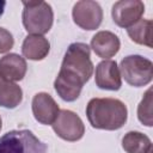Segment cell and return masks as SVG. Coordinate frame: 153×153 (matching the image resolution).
Returning <instances> with one entry per match:
<instances>
[{
  "mask_svg": "<svg viewBox=\"0 0 153 153\" xmlns=\"http://www.w3.org/2000/svg\"><path fill=\"white\" fill-rule=\"evenodd\" d=\"M145 13V4L140 0H120L114 4L111 16L114 23L128 29L141 19Z\"/></svg>",
  "mask_w": 153,
  "mask_h": 153,
  "instance_id": "ba28073f",
  "label": "cell"
},
{
  "mask_svg": "<svg viewBox=\"0 0 153 153\" xmlns=\"http://www.w3.org/2000/svg\"><path fill=\"white\" fill-rule=\"evenodd\" d=\"M47 145L31 130H10L0 137V153H47Z\"/></svg>",
  "mask_w": 153,
  "mask_h": 153,
  "instance_id": "277c9868",
  "label": "cell"
},
{
  "mask_svg": "<svg viewBox=\"0 0 153 153\" xmlns=\"http://www.w3.org/2000/svg\"><path fill=\"white\" fill-rule=\"evenodd\" d=\"M137 118L142 124L152 127V88L146 91L137 106Z\"/></svg>",
  "mask_w": 153,
  "mask_h": 153,
  "instance_id": "e0dca14e",
  "label": "cell"
},
{
  "mask_svg": "<svg viewBox=\"0 0 153 153\" xmlns=\"http://www.w3.org/2000/svg\"><path fill=\"white\" fill-rule=\"evenodd\" d=\"M32 114L37 122L41 124H53L59 116L60 109L55 99L47 92H38L33 96L32 103Z\"/></svg>",
  "mask_w": 153,
  "mask_h": 153,
  "instance_id": "9c48e42d",
  "label": "cell"
},
{
  "mask_svg": "<svg viewBox=\"0 0 153 153\" xmlns=\"http://www.w3.org/2000/svg\"><path fill=\"white\" fill-rule=\"evenodd\" d=\"M121 78L134 87L148 85L153 79V63L141 55H128L120 65Z\"/></svg>",
  "mask_w": 153,
  "mask_h": 153,
  "instance_id": "5b68a950",
  "label": "cell"
},
{
  "mask_svg": "<svg viewBox=\"0 0 153 153\" xmlns=\"http://www.w3.org/2000/svg\"><path fill=\"white\" fill-rule=\"evenodd\" d=\"M96 85L102 90L117 91L122 86V78L116 61L103 60L96 67Z\"/></svg>",
  "mask_w": 153,
  "mask_h": 153,
  "instance_id": "30bf717a",
  "label": "cell"
},
{
  "mask_svg": "<svg viewBox=\"0 0 153 153\" xmlns=\"http://www.w3.org/2000/svg\"><path fill=\"white\" fill-rule=\"evenodd\" d=\"M152 25L153 23L151 19H140L127 29V33L133 42L152 48Z\"/></svg>",
  "mask_w": 153,
  "mask_h": 153,
  "instance_id": "2e32d148",
  "label": "cell"
},
{
  "mask_svg": "<svg viewBox=\"0 0 153 153\" xmlns=\"http://www.w3.org/2000/svg\"><path fill=\"white\" fill-rule=\"evenodd\" d=\"M122 148L127 153H149L152 142L147 135L140 131H128L122 137Z\"/></svg>",
  "mask_w": 153,
  "mask_h": 153,
  "instance_id": "9a60e30c",
  "label": "cell"
},
{
  "mask_svg": "<svg viewBox=\"0 0 153 153\" xmlns=\"http://www.w3.org/2000/svg\"><path fill=\"white\" fill-rule=\"evenodd\" d=\"M27 65L24 57L11 53L0 59V76L7 81H20L26 74Z\"/></svg>",
  "mask_w": 153,
  "mask_h": 153,
  "instance_id": "7c38bea8",
  "label": "cell"
},
{
  "mask_svg": "<svg viewBox=\"0 0 153 153\" xmlns=\"http://www.w3.org/2000/svg\"><path fill=\"white\" fill-rule=\"evenodd\" d=\"M1 128H2V121H1V117H0V130H1Z\"/></svg>",
  "mask_w": 153,
  "mask_h": 153,
  "instance_id": "ffe728a7",
  "label": "cell"
},
{
  "mask_svg": "<svg viewBox=\"0 0 153 153\" xmlns=\"http://www.w3.org/2000/svg\"><path fill=\"white\" fill-rule=\"evenodd\" d=\"M23 25L31 35L47 33L54 22V12L51 6L45 1H23Z\"/></svg>",
  "mask_w": 153,
  "mask_h": 153,
  "instance_id": "3957f363",
  "label": "cell"
},
{
  "mask_svg": "<svg viewBox=\"0 0 153 153\" xmlns=\"http://www.w3.org/2000/svg\"><path fill=\"white\" fill-rule=\"evenodd\" d=\"M91 48L94 54L102 59H110L115 56L120 48L121 42L117 35L111 31H98L91 39Z\"/></svg>",
  "mask_w": 153,
  "mask_h": 153,
  "instance_id": "8fae6325",
  "label": "cell"
},
{
  "mask_svg": "<svg viewBox=\"0 0 153 153\" xmlns=\"http://www.w3.org/2000/svg\"><path fill=\"white\" fill-rule=\"evenodd\" d=\"M73 22L84 30H96L103 20V10L97 1L81 0L74 4L72 10Z\"/></svg>",
  "mask_w": 153,
  "mask_h": 153,
  "instance_id": "52a82bcc",
  "label": "cell"
},
{
  "mask_svg": "<svg viewBox=\"0 0 153 153\" xmlns=\"http://www.w3.org/2000/svg\"><path fill=\"white\" fill-rule=\"evenodd\" d=\"M13 44H14V39L12 33L5 27L0 26V54L10 51L13 48Z\"/></svg>",
  "mask_w": 153,
  "mask_h": 153,
  "instance_id": "ac0fdd59",
  "label": "cell"
},
{
  "mask_svg": "<svg viewBox=\"0 0 153 153\" xmlns=\"http://www.w3.org/2000/svg\"><path fill=\"white\" fill-rule=\"evenodd\" d=\"M93 74L91 49L86 43L69 44L63 56L60 72L54 81V88L61 99L74 102L79 98L82 86Z\"/></svg>",
  "mask_w": 153,
  "mask_h": 153,
  "instance_id": "6da1fadb",
  "label": "cell"
},
{
  "mask_svg": "<svg viewBox=\"0 0 153 153\" xmlns=\"http://www.w3.org/2000/svg\"><path fill=\"white\" fill-rule=\"evenodd\" d=\"M50 51L49 41L41 35H27L22 44L23 55L32 61H41Z\"/></svg>",
  "mask_w": 153,
  "mask_h": 153,
  "instance_id": "4fadbf2b",
  "label": "cell"
},
{
  "mask_svg": "<svg viewBox=\"0 0 153 153\" xmlns=\"http://www.w3.org/2000/svg\"><path fill=\"white\" fill-rule=\"evenodd\" d=\"M55 134L66 141H78L85 134V126L81 118L73 111L60 110L57 118L51 124Z\"/></svg>",
  "mask_w": 153,
  "mask_h": 153,
  "instance_id": "8992f818",
  "label": "cell"
},
{
  "mask_svg": "<svg viewBox=\"0 0 153 153\" xmlns=\"http://www.w3.org/2000/svg\"><path fill=\"white\" fill-rule=\"evenodd\" d=\"M23 100V91L19 85L0 76V106L6 109L17 108Z\"/></svg>",
  "mask_w": 153,
  "mask_h": 153,
  "instance_id": "5bb4252c",
  "label": "cell"
},
{
  "mask_svg": "<svg viewBox=\"0 0 153 153\" xmlns=\"http://www.w3.org/2000/svg\"><path fill=\"white\" fill-rule=\"evenodd\" d=\"M86 116L92 128L117 130L126 124L128 109L116 98H92L86 105Z\"/></svg>",
  "mask_w": 153,
  "mask_h": 153,
  "instance_id": "7a4b0ae2",
  "label": "cell"
},
{
  "mask_svg": "<svg viewBox=\"0 0 153 153\" xmlns=\"http://www.w3.org/2000/svg\"><path fill=\"white\" fill-rule=\"evenodd\" d=\"M5 6H6V1H2V0H0V17H1V16H2V13H4Z\"/></svg>",
  "mask_w": 153,
  "mask_h": 153,
  "instance_id": "d6986e66",
  "label": "cell"
}]
</instances>
